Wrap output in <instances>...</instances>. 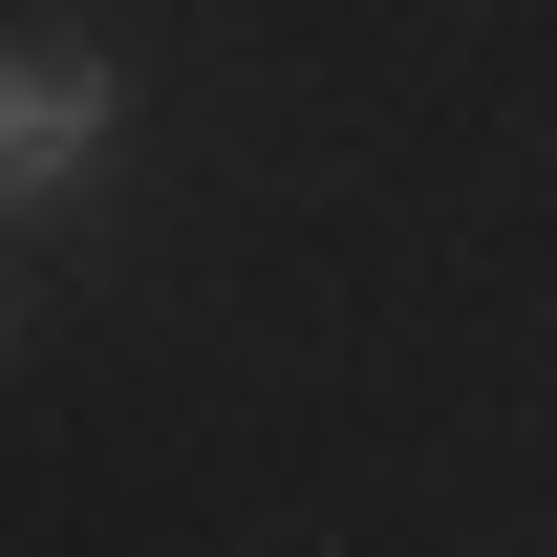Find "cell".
<instances>
[{"label": "cell", "instance_id": "1", "mask_svg": "<svg viewBox=\"0 0 557 557\" xmlns=\"http://www.w3.org/2000/svg\"><path fill=\"white\" fill-rule=\"evenodd\" d=\"M108 129H129V86L108 65H44V44H0V214H44L108 172Z\"/></svg>", "mask_w": 557, "mask_h": 557}]
</instances>
